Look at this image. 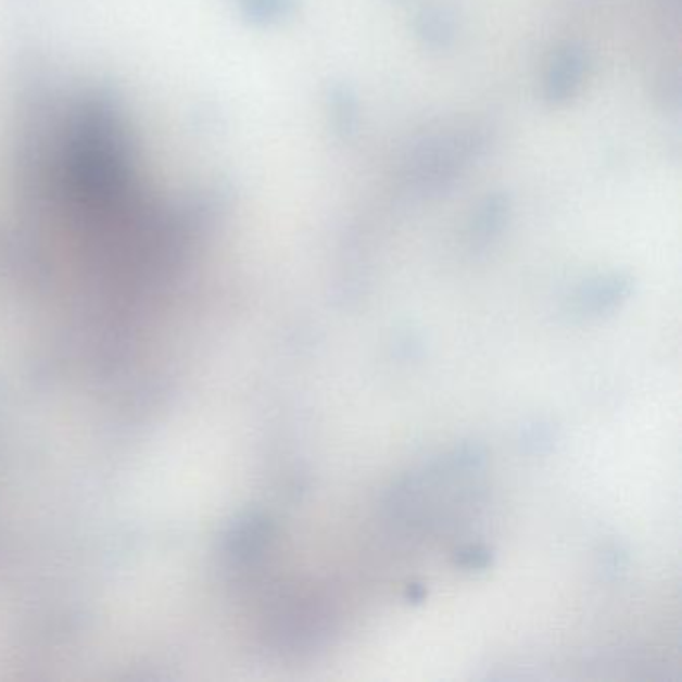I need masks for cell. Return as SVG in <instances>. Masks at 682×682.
Here are the masks:
<instances>
[{
  "label": "cell",
  "instance_id": "cell-1",
  "mask_svg": "<svg viewBox=\"0 0 682 682\" xmlns=\"http://www.w3.org/2000/svg\"><path fill=\"white\" fill-rule=\"evenodd\" d=\"M632 280L624 275L598 278L584 285L574 296L572 308L582 316H598L610 313L631 294Z\"/></svg>",
  "mask_w": 682,
  "mask_h": 682
},
{
  "label": "cell",
  "instance_id": "cell-2",
  "mask_svg": "<svg viewBox=\"0 0 682 682\" xmlns=\"http://www.w3.org/2000/svg\"><path fill=\"white\" fill-rule=\"evenodd\" d=\"M582 71H584V54L581 49L569 47L567 51L556 56L551 66V75L546 78V97L551 102L567 101L574 94L577 87L581 85Z\"/></svg>",
  "mask_w": 682,
  "mask_h": 682
},
{
  "label": "cell",
  "instance_id": "cell-3",
  "mask_svg": "<svg viewBox=\"0 0 682 682\" xmlns=\"http://www.w3.org/2000/svg\"><path fill=\"white\" fill-rule=\"evenodd\" d=\"M505 213L506 204L503 197H493L487 201L472 227V240L477 247L489 244V240H493L503 230Z\"/></svg>",
  "mask_w": 682,
  "mask_h": 682
},
{
  "label": "cell",
  "instance_id": "cell-4",
  "mask_svg": "<svg viewBox=\"0 0 682 682\" xmlns=\"http://www.w3.org/2000/svg\"><path fill=\"white\" fill-rule=\"evenodd\" d=\"M334 121L341 132H353L356 125V106L354 101L346 94V90L341 89L334 92Z\"/></svg>",
  "mask_w": 682,
  "mask_h": 682
},
{
  "label": "cell",
  "instance_id": "cell-5",
  "mask_svg": "<svg viewBox=\"0 0 682 682\" xmlns=\"http://www.w3.org/2000/svg\"><path fill=\"white\" fill-rule=\"evenodd\" d=\"M422 35L430 45H444V38H451V23L441 13H427L422 18Z\"/></svg>",
  "mask_w": 682,
  "mask_h": 682
},
{
  "label": "cell",
  "instance_id": "cell-6",
  "mask_svg": "<svg viewBox=\"0 0 682 682\" xmlns=\"http://www.w3.org/2000/svg\"><path fill=\"white\" fill-rule=\"evenodd\" d=\"M456 565H460L463 569L479 570L484 569L491 563V553L480 546V544H470L467 548H463L460 553H456Z\"/></svg>",
  "mask_w": 682,
  "mask_h": 682
}]
</instances>
